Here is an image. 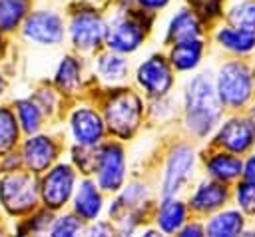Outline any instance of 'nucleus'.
<instances>
[{
    "label": "nucleus",
    "instance_id": "1",
    "mask_svg": "<svg viewBox=\"0 0 255 237\" xmlns=\"http://www.w3.org/2000/svg\"><path fill=\"white\" fill-rule=\"evenodd\" d=\"M221 100L215 90V82L209 74H197L187 82L185 88V123L197 133H209L221 116Z\"/></svg>",
    "mask_w": 255,
    "mask_h": 237
},
{
    "label": "nucleus",
    "instance_id": "2",
    "mask_svg": "<svg viewBox=\"0 0 255 237\" xmlns=\"http://www.w3.org/2000/svg\"><path fill=\"white\" fill-rule=\"evenodd\" d=\"M38 181L34 171H8L0 177V205L10 215H24L36 207Z\"/></svg>",
    "mask_w": 255,
    "mask_h": 237
},
{
    "label": "nucleus",
    "instance_id": "3",
    "mask_svg": "<svg viewBox=\"0 0 255 237\" xmlns=\"http://www.w3.org/2000/svg\"><path fill=\"white\" fill-rule=\"evenodd\" d=\"M141 118V100L129 92L120 90L110 96L106 102V123L112 133L120 137H128L135 131Z\"/></svg>",
    "mask_w": 255,
    "mask_h": 237
},
{
    "label": "nucleus",
    "instance_id": "4",
    "mask_svg": "<svg viewBox=\"0 0 255 237\" xmlns=\"http://www.w3.org/2000/svg\"><path fill=\"white\" fill-rule=\"evenodd\" d=\"M215 90L227 108H239L251 98V74L241 62H227L219 68Z\"/></svg>",
    "mask_w": 255,
    "mask_h": 237
},
{
    "label": "nucleus",
    "instance_id": "5",
    "mask_svg": "<svg viewBox=\"0 0 255 237\" xmlns=\"http://www.w3.org/2000/svg\"><path fill=\"white\" fill-rule=\"evenodd\" d=\"M94 173L98 177V185L106 191H118L126 177V155L118 143L102 145L96 153Z\"/></svg>",
    "mask_w": 255,
    "mask_h": 237
},
{
    "label": "nucleus",
    "instance_id": "6",
    "mask_svg": "<svg viewBox=\"0 0 255 237\" xmlns=\"http://www.w3.org/2000/svg\"><path fill=\"white\" fill-rule=\"evenodd\" d=\"M22 34L34 44L54 46L64 40V20L54 10H36L24 18Z\"/></svg>",
    "mask_w": 255,
    "mask_h": 237
},
{
    "label": "nucleus",
    "instance_id": "7",
    "mask_svg": "<svg viewBox=\"0 0 255 237\" xmlns=\"http://www.w3.org/2000/svg\"><path fill=\"white\" fill-rule=\"evenodd\" d=\"M76 185V171L68 163H58L52 167L46 177L42 179L40 195L48 209H60L68 203V199L74 193Z\"/></svg>",
    "mask_w": 255,
    "mask_h": 237
},
{
    "label": "nucleus",
    "instance_id": "8",
    "mask_svg": "<svg viewBox=\"0 0 255 237\" xmlns=\"http://www.w3.org/2000/svg\"><path fill=\"white\" fill-rule=\"evenodd\" d=\"M145 38L143 24L133 16H120L112 22V26L106 32V42L112 52L118 54H129L135 52Z\"/></svg>",
    "mask_w": 255,
    "mask_h": 237
},
{
    "label": "nucleus",
    "instance_id": "9",
    "mask_svg": "<svg viewBox=\"0 0 255 237\" xmlns=\"http://www.w3.org/2000/svg\"><path fill=\"white\" fill-rule=\"evenodd\" d=\"M135 80L139 88L145 90V94L155 98L165 96L173 84L171 68L161 56H149L145 62H141L135 72Z\"/></svg>",
    "mask_w": 255,
    "mask_h": 237
},
{
    "label": "nucleus",
    "instance_id": "10",
    "mask_svg": "<svg viewBox=\"0 0 255 237\" xmlns=\"http://www.w3.org/2000/svg\"><path fill=\"white\" fill-rule=\"evenodd\" d=\"M106 36V24L96 12H78L70 22L72 44L80 50H94Z\"/></svg>",
    "mask_w": 255,
    "mask_h": 237
},
{
    "label": "nucleus",
    "instance_id": "11",
    "mask_svg": "<svg viewBox=\"0 0 255 237\" xmlns=\"http://www.w3.org/2000/svg\"><path fill=\"white\" fill-rule=\"evenodd\" d=\"M195 163V153L189 145H177L167 157L163 173V195H173L189 179V173Z\"/></svg>",
    "mask_w": 255,
    "mask_h": 237
},
{
    "label": "nucleus",
    "instance_id": "12",
    "mask_svg": "<svg viewBox=\"0 0 255 237\" xmlns=\"http://www.w3.org/2000/svg\"><path fill=\"white\" fill-rule=\"evenodd\" d=\"M70 131L78 145H98L104 137V119L90 108H78L70 118Z\"/></svg>",
    "mask_w": 255,
    "mask_h": 237
},
{
    "label": "nucleus",
    "instance_id": "13",
    "mask_svg": "<svg viewBox=\"0 0 255 237\" xmlns=\"http://www.w3.org/2000/svg\"><path fill=\"white\" fill-rule=\"evenodd\" d=\"M215 141L231 153H243L255 143V125L249 119L231 118L219 127Z\"/></svg>",
    "mask_w": 255,
    "mask_h": 237
},
{
    "label": "nucleus",
    "instance_id": "14",
    "mask_svg": "<svg viewBox=\"0 0 255 237\" xmlns=\"http://www.w3.org/2000/svg\"><path fill=\"white\" fill-rule=\"evenodd\" d=\"M56 153H58L56 143L48 135H36V133H32L26 139V143H24L22 161H24V165L30 171L38 173V171L48 169V165L56 159Z\"/></svg>",
    "mask_w": 255,
    "mask_h": 237
},
{
    "label": "nucleus",
    "instance_id": "15",
    "mask_svg": "<svg viewBox=\"0 0 255 237\" xmlns=\"http://www.w3.org/2000/svg\"><path fill=\"white\" fill-rule=\"evenodd\" d=\"M227 201V189L219 181H203L189 197V205L197 213H211Z\"/></svg>",
    "mask_w": 255,
    "mask_h": 237
},
{
    "label": "nucleus",
    "instance_id": "16",
    "mask_svg": "<svg viewBox=\"0 0 255 237\" xmlns=\"http://www.w3.org/2000/svg\"><path fill=\"white\" fill-rule=\"evenodd\" d=\"M102 195L96 187L94 181L84 179L74 195V211L78 213V217L86 219V221H96L102 213Z\"/></svg>",
    "mask_w": 255,
    "mask_h": 237
},
{
    "label": "nucleus",
    "instance_id": "17",
    "mask_svg": "<svg viewBox=\"0 0 255 237\" xmlns=\"http://www.w3.org/2000/svg\"><path fill=\"white\" fill-rule=\"evenodd\" d=\"M203 54V44L199 38H189V40H179L173 42L171 52H169V62L175 70L179 72H189L197 68L199 60Z\"/></svg>",
    "mask_w": 255,
    "mask_h": 237
},
{
    "label": "nucleus",
    "instance_id": "18",
    "mask_svg": "<svg viewBox=\"0 0 255 237\" xmlns=\"http://www.w3.org/2000/svg\"><path fill=\"white\" fill-rule=\"evenodd\" d=\"M201 34V24L197 20V14L191 10H179L167 24V42H179V40H189V38H199Z\"/></svg>",
    "mask_w": 255,
    "mask_h": 237
},
{
    "label": "nucleus",
    "instance_id": "19",
    "mask_svg": "<svg viewBox=\"0 0 255 237\" xmlns=\"http://www.w3.org/2000/svg\"><path fill=\"white\" fill-rule=\"evenodd\" d=\"M205 169L217 181H231L243 173V163L231 153H213L205 161Z\"/></svg>",
    "mask_w": 255,
    "mask_h": 237
},
{
    "label": "nucleus",
    "instance_id": "20",
    "mask_svg": "<svg viewBox=\"0 0 255 237\" xmlns=\"http://www.w3.org/2000/svg\"><path fill=\"white\" fill-rule=\"evenodd\" d=\"M185 223V205L179 199H171L169 195L157 209V227L163 233H175Z\"/></svg>",
    "mask_w": 255,
    "mask_h": 237
},
{
    "label": "nucleus",
    "instance_id": "21",
    "mask_svg": "<svg viewBox=\"0 0 255 237\" xmlns=\"http://www.w3.org/2000/svg\"><path fill=\"white\" fill-rule=\"evenodd\" d=\"M217 42L237 54H247L255 48V32L247 30V28H221L217 32Z\"/></svg>",
    "mask_w": 255,
    "mask_h": 237
},
{
    "label": "nucleus",
    "instance_id": "22",
    "mask_svg": "<svg viewBox=\"0 0 255 237\" xmlns=\"http://www.w3.org/2000/svg\"><path fill=\"white\" fill-rule=\"evenodd\" d=\"M241 229H243V215L235 209H227L213 215L205 227V231L213 237H233L241 233Z\"/></svg>",
    "mask_w": 255,
    "mask_h": 237
},
{
    "label": "nucleus",
    "instance_id": "23",
    "mask_svg": "<svg viewBox=\"0 0 255 237\" xmlns=\"http://www.w3.org/2000/svg\"><path fill=\"white\" fill-rule=\"evenodd\" d=\"M96 72L100 74V78H102L104 82H108V84H118V82H122V80L126 78V74H128V62H126L122 56H118V52H116V54L108 52V54H102V56L98 58V62H96Z\"/></svg>",
    "mask_w": 255,
    "mask_h": 237
},
{
    "label": "nucleus",
    "instance_id": "24",
    "mask_svg": "<svg viewBox=\"0 0 255 237\" xmlns=\"http://www.w3.org/2000/svg\"><path fill=\"white\" fill-rule=\"evenodd\" d=\"M30 0H0V32L14 30L28 16Z\"/></svg>",
    "mask_w": 255,
    "mask_h": 237
},
{
    "label": "nucleus",
    "instance_id": "25",
    "mask_svg": "<svg viewBox=\"0 0 255 237\" xmlns=\"http://www.w3.org/2000/svg\"><path fill=\"white\" fill-rule=\"evenodd\" d=\"M16 118L20 123V129L28 135L36 133L42 125V112L40 106L32 100H18L16 102Z\"/></svg>",
    "mask_w": 255,
    "mask_h": 237
},
{
    "label": "nucleus",
    "instance_id": "26",
    "mask_svg": "<svg viewBox=\"0 0 255 237\" xmlns=\"http://www.w3.org/2000/svg\"><path fill=\"white\" fill-rule=\"evenodd\" d=\"M20 133V123L16 121V114L10 108H0V155L10 151Z\"/></svg>",
    "mask_w": 255,
    "mask_h": 237
},
{
    "label": "nucleus",
    "instance_id": "27",
    "mask_svg": "<svg viewBox=\"0 0 255 237\" xmlns=\"http://www.w3.org/2000/svg\"><path fill=\"white\" fill-rule=\"evenodd\" d=\"M80 74H82L80 62L72 56H66V58H62V62L56 70V84L66 92H74L80 86Z\"/></svg>",
    "mask_w": 255,
    "mask_h": 237
},
{
    "label": "nucleus",
    "instance_id": "28",
    "mask_svg": "<svg viewBox=\"0 0 255 237\" xmlns=\"http://www.w3.org/2000/svg\"><path fill=\"white\" fill-rule=\"evenodd\" d=\"M229 20L239 28L255 30V0H247L233 6L229 12Z\"/></svg>",
    "mask_w": 255,
    "mask_h": 237
},
{
    "label": "nucleus",
    "instance_id": "29",
    "mask_svg": "<svg viewBox=\"0 0 255 237\" xmlns=\"http://www.w3.org/2000/svg\"><path fill=\"white\" fill-rule=\"evenodd\" d=\"M235 197H237L239 207L245 213H255V181L253 179L239 183L235 189Z\"/></svg>",
    "mask_w": 255,
    "mask_h": 237
},
{
    "label": "nucleus",
    "instance_id": "30",
    "mask_svg": "<svg viewBox=\"0 0 255 237\" xmlns=\"http://www.w3.org/2000/svg\"><path fill=\"white\" fill-rule=\"evenodd\" d=\"M78 231H82V223H80V219L78 217H74V215H62V217H58L54 223H52V227H50V233L52 235H66V237H72V235H76Z\"/></svg>",
    "mask_w": 255,
    "mask_h": 237
},
{
    "label": "nucleus",
    "instance_id": "31",
    "mask_svg": "<svg viewBox=\"0 0 255 237\" xmlns=\"http://www.w3.org/2000/svg\"><path fill=\"white\" fill-rule=\"evenodd\" d=\"M189 6L203 18H213L221 12V0H189Z\"/></svg>",
    "mask_w": 255,
    "mask_h": 237
},
{
    "label": "nucleus",
    "instance_id": "32",
    "mask_svg": "<svg viewBox=\"0 0 255 237\" xmlns=\"http://www.w3.org/2000/svg\"><path fill=\"white\" fill-rule=\"evenodd\" d=\"M52 223V217H50V211H40L34 219L28 221V229L34 231V233H42V231H48Z\"/></svg>",
    "mask_w": 255,
    "mask_h": 237
},
{
    "label": "nucleus",
    "instance_id": "33",
    "mask_svg": "<svg viewBox=\"0 0 255 237\" xmlns=\"http://www.w3.org/2000/svg\"><path fill=\"white\" fill-rule=\"evenodd\" d=\"M20 163H24V161H22V157H18V153H8V151H6L4 159L0 161V169H2L4 173H8V171H16Z\"/></svg>",
    "mask_w": 255,
    "mask_h": 237
},
{
    "label": "nucleus",
    "instance_id": "34",
    "mask_svg": "<svg viewBox=\"0 0 255 237\" xmlns=\"http://www.w3.org/2000/svg\"><path fill=\"white\" fill-rule=\"evenodd\" d=\"M137 4L145 10H159L169 4V0H137Z\"/></svg>",
    "mask_w": 255,
    "mask_h": 237
},
{
    "label": "nucleus",
    "instance_id": "35",
    "mask_svg": "<svg viewBox=\"0 0 255 237\" xmlns=\"http://www.w3.org/2000/svg\"><path fill=\"white\" fill-rule=\"evenodd\" d=\"M179 235H181V237H189V235L199 237V235H203V227L197 225V223H193V225H185V227L179 229Z\"/></svg>",
    "mask_w": 255,
    "mask_h": 237
},
{
    "label": "nucleus",
    "instance_id": "36",
    "mask_svg": "<svg viewBox=\"0 0 255 237\" xmlns=\"http://www.w3.org/2000/svg\"><path fill=\"white\" fill-rule=\"evenodd\" d=\"M243 175H245V179H253L255 181V155H251L247 159V163L243 165Z\"/></svg>",
    "mask_w": 255,
    "mask_h": 237
},
{
    "label": "nucleus",
    "instance_id": "37",
    "mask_svg": "<svg viewBox=\"0 0 255 237\" xmlns=\"http://www.w3.org/2000/svg\"><path fill=\"white\" fill-rule=\"evenodd\" d=\"M88 233H102V235H108V233H110V225L96 221V225H92V227L88 229Z\"/></svg>",
    "mask_w": 255,
    "mask_h": 237
},
{
    "label": "nucleus",
    "instance_id": "38",
    "mask_svg": "<svg viewBox=\"0 0 255 237\" xmlns=\"http://www.w3.org/2000/svg\"><path fill=\"white\" fill-rule=\"evenodd\" d=\"M249 121L255 125V106H253V108H251V112H249Z\"/></svg>",
    "mask_w": 255,
    "mask_h": 237
},
{
    "label": "nucleus",
    "instance_id": "39",
    "mask_svg": "<svg viewBox=\"0 0 255 237\" xmlns=\"http://www.w3.org/2000/svg\"><path fill=\"white\" fill-rule=\"evenodd\" d=\"M4 88H6V82H4V76L0 74V96L4 94Z\"/></svg>",
    "mask_w": 255,
    "mask_h": 237
},
{
    "label": "nucleus",
    "instance_id": "40",
    "mask_svg": "<svg viewBox=\"0 0 255 237\" xmlns=\"http://www.w3.org/2000/svg\"><path fill=\"white\" fill-rule=\"evenodd\" d=\"M2 44H4V42H2V36H0V54H2Z\"/></svg>",
    "mask_w": 255,
    "mask_h": 237
},
{
    "label": "nucleus",
    "instance_id": "41",
    "mask_svg": "<svg viewBox=\"0 0 255 237\" xmlns=\"http://www.w3.org/2000/svg\"><path fill=\"white\" fill-rule=\"evenodd\" d=\"M253 78H255V74H253Z\"/></svg>",
    "mask_w": 255,
    "mask_h": 237
}]
</instances>
